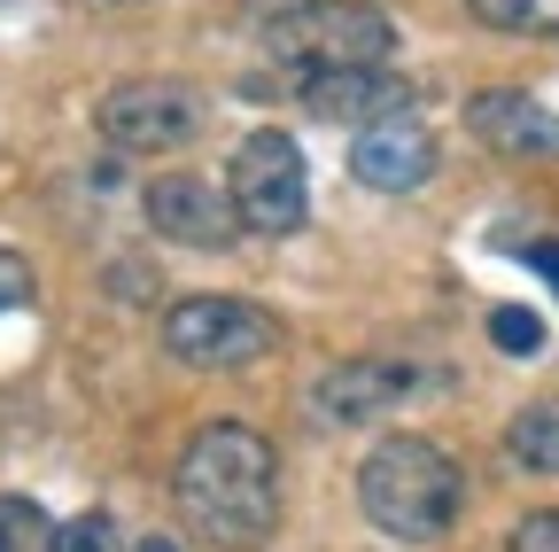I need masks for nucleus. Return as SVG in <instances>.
I'll list each match as a JSON object with an SVG mask.
<instances>
[{"label":"nucleus","instance_id":"a211bd4d","mask_svg":"<svg viewBox=\"0 0 559 552\" xmlns=\"http://www.w3.org/2000/svg\"><path fill=\"white\" fill-rule=\"evenodd\" d=\"M32 257L24 249H9V242H0V312H16V304H32Z\"/></svg>","mask_w":559,"mask_h":552},{"label":"nucleus","instance_id":"f03ea898","mask_svg":"<svg viewBox=\"0 0 559 552\" xmlns=\"http://www.w3.org/2000/svg\"><path fill=\"white\" fill-rule=\"evenodd\" d=\"M459 506H466V474L443 444L428 436H381L366 459H358V514L396 537V544H436L459 529Z\"/></svg>","mask_w":559,"mask_h":552},{"label":"nucleus","instance_id":"2eb2a0df","mask_svg":"<svg viewBox=\"0 0 559 552\" xmlns=\"http://www.w3.org/2000/svg\"><path fill=\"white\" fill-rule=\"evenodd\" d=\"M489 342H498L506 359H536L544 351V319L521 312V304H498V312H489Z\"/></svg>","mask_w":559,"mask_h":552},{"label":"nucleus","instance_id":"39448f33","mask_svg":"<svg viewBox=\"0 0 559 552\" xmlns=\"http://www.w3.org/2000/svg\"><path fill=\"white\" fill-rule=\"evenodd\" d=\"M226 195L241 211V234H296L311 219V164L288 132H249L234 149V172H226Z\"/></svg>","mask_w":559,"mask_h":552},{"label":"nucleus","instance_id":"6ab92c4d","mask_svg":"<svg viewBox=\"0 0 559 552\" xmlns=\"http://www.w3.org/2000/svg\"><path fill=\"white\" fill-rule=\"evenodd\" d=\"M249 16H264V24H280V16H304V9H326V0H241Z\"/></svg>","mask_w":559,"mask_h":552},{"label":"nucleus","instance_id":"dca6fc26","mask_svg":"<svg viewBox=\"0 0 559 552\" xmlns=\"http://www.w3.org/2000/svg\"><path fill=\"white\" fill-rule=\"evenodd\" d=\"M55 552H132V544H124V529L109 514H79V521L55 537Z\"/></svg>","mask_w":559,"mask_h":552},{"label":"nucleus","instance_id":"423d86ee","mask_svg":"<svg viewBox=\"0 0 559 552\" xmlns=\"http://www.w3.org/2000/svg\"><path fill=\"white\" fill-rule=\"evenodd\" d=\"M94 132L124 156H164L202 132V94L187 79H124L94 102Z\"/></svg>","mask_w":559,"mask_h":552},{"label":"nucleus","instance_id":"f8f14e48","mask_svg":"<svg viewBox=\"0 0 559 552\" xmlns=\"http://www.w3.org/2000/svg\"><path fill=\"white\" fill-rule=\"evenodd\" d=\"M506 451H513L528 474H559V404H528V412H513Z\"/></svg>","mask_w":559,"mask_h":552},{"label":"nucleus","instance_id":"0eeeda50","mask_svg":"<svg viewBox=\"0 0 559 552\" xmlns=\"http://www.w3.org/2000/svg\"><path fill=\"white\" fill-rule=\"evenodd\" d=\"M428 366H404V359H342L311 381V421L326 428H358V421H381L389 404L419 397Z\"/></svg>","mask_w":559,"mask_h":552},{"label":"nucleus","instance_id":"412c9836","mask_svg":"<svg viewBox=\"0 0 559 552\" xmlns=\"http://www.w3.org/2000/svg\"><path fill=\"white\" fill-rule=\"evenodd\" d=\"M132 552H179V544H171V537H140Z\"/></svg>","mask_w":559,"mask_h":552},{"label":"nucleus","instance_id":"9b49d317","mask_svg":"<svg viewBox=\"0 0 559 552\" xmlns=\"http://www.w3.org/2000/svg\"><path fill=\"white\" fill-rule=\"evenodd\" d=\"M304 109L366 132L381 117H412V79H396L389 62H373V71H334V79H304Z\"/></svg>","mask_w":559,"mask_h":552},{"label":"nucleus","instance_id":"4468645a","mask_svg":"<svg viewBox=\"0 0 559 552\" xmlns=\"http://www.w3.org/2000/svg\"><path fill=\"white\" fill-rule=\"evenodd\" d=\"M55 521H47V506L39 498H24V491H0V552H55Z\"/></svg>","mask_w":559,"mask_h":552},{"label":"nucleus","instance_id":"1a4fd4ad","mask_svg":"<svg viewBox=\"0 0 559 552\" xmlns=\"http://www.w3.org/2000/svg\"><path fill=\"white\" fill-rule=\"evenodd\" d=\"M349 172L358 187H381V195H412L436 179V132L419 117H381L349 141Z\"/></svg>","mask_w":559,"mask_h":552},{"label":"nucleus","instance_id":"20e7f679","mask_svg":"<svg viewBox=\"0 0 559 552\" xmlns=\"http://www.w3.org/2000/svg\"><path fill=\"white\" fill-rule=\"evenodd\" d=\"M164 351L202 374H234L280 351V319L249 296H179L164 312Z\"/></svg>","mask_w":559,"mask_h":552},{"label":"nucleus","instance_id":"f257e3e1","mask_svg":"<svg viewBox=\"0 0 559 552\" xmlns=\"http://www.w3.org/2000/svg\"><path fill=\"white\" fill-rule=\"evenodd\" d=\"M171 506L210 552H257L280 529V451L249 421H202L171 467Z\"/></svg>","mask_w":559,"mask_h":552},{"label":"nucleus","instance_id":"f3484780","mask_svg":"<svg viewBox=\"0 0 559 552\" xmlns=\"http://www.w3.org/2000/svg\"><path fill=\"white\" fill-rule=\"evenodd\" d=\"M506 552H559V506L521 514V521H513V537H506Z\"/></svg>","mask_w":559,"mask_h":552},{"label":"nucleus","instance_id":"9d476101","mask_svg":"<svg viewBox=\"0 0 559 552\" xmlns=\"http://www.w3.org/2000/svg\"><path fill=\"white\" fill-rule=\"evenodd\" d=\"M466 132L498 156H521V164H559V117L536 102V94H513V86H489L466 102Z\"/></svg>","mask_w":559,"mask_h":552},{"label":"nucleus","instance_id":"ddd939ff","mask_svg":"<svg viewBox=\"0 0 559 552\" xmlns=\"http://www.w3.org/2000/svg\"><path fill=\"white\" fill-rule=\"evenodd\" d=\"M466 16L513 39H559V0H466Z\"/></svg>","mask_w":559,"mask_h":552},{"label":"nucleus","instance_id":"6e6552de","mask_svg":"<svg viewBox=\"0 0 559 552\" xmlns=\"http://www.w3.org/2000/svg\"><path fill=\"white\" fill-rule=\"evenodd\" d=\"M140 211H148V226L179 249H226L241 234V211H234V195L226 187H210L194 172H164L148 179V195H140Z\"/></svg>","mask_w":559,"mask_h":552},{"label":"nucleus","instance_id":"aec40b11","mask_svg":"<svg viewBox=\"0 0 559 552\" xmlns=\"http://www.w3.org/2000/svg\"><path fill=\"white\" fill-rule=\"evenodd\" d=\"M528 265H536V272H544V281L559 289V242H528Z\"/></svg>","mask_w":559,"mask_h":552},{"label":"nucleus","instance_id":"7ed1b4c3","mask_svg":"<svg viewBox=\"0 0 559 552\" xmlns=\"http://www.w3.org/2000/svg\"><path fill=\"white\" fill-rule=\"evenodd\" d=\"M389 47H396V24H389V9H373V0H326V9L264 24V55L280 71H296V79L373 71V62H389Z\"/></svg>","mask_w":559,"mask_h":552}]
</instances>
